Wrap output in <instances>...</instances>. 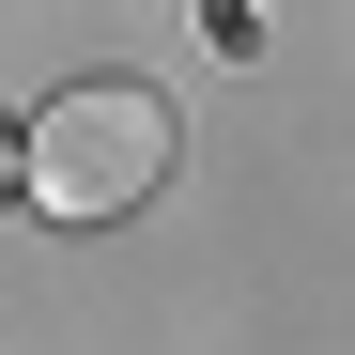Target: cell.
Masks as SVG:
<instances>
[{
  "label": "cell",
  "instance_id": "6da1fadb",
  "mask_svg": "<svg viewBox=\"0 0 355 355\" xmlns=\"http://www.w3.org/2000/svg\"><path fill=\"white\" fill-rule=\"evenodd\" d=\"M16 186L62 216V232H108V216H139L155 186H170V108L139 93V78H78L46 124L16 139Z\"/></svg>",
  "mask_w": 355,
  "mask_h": 355
},
{
  "label": "cell",
  "instance_id": "7a4b0ae2",
  "mask_svg": "<svg viewBox=\"0 0 355 355\" xmlns=\"http://www.w3.org/2000/svg\"><path fill=\"white\" fill-rule=\"evenodd\" d=\"M0 186H16V139H0Z\"/></svg>",
  "mask_w": 355,
  "mask_h": 355
}]
</instances>
